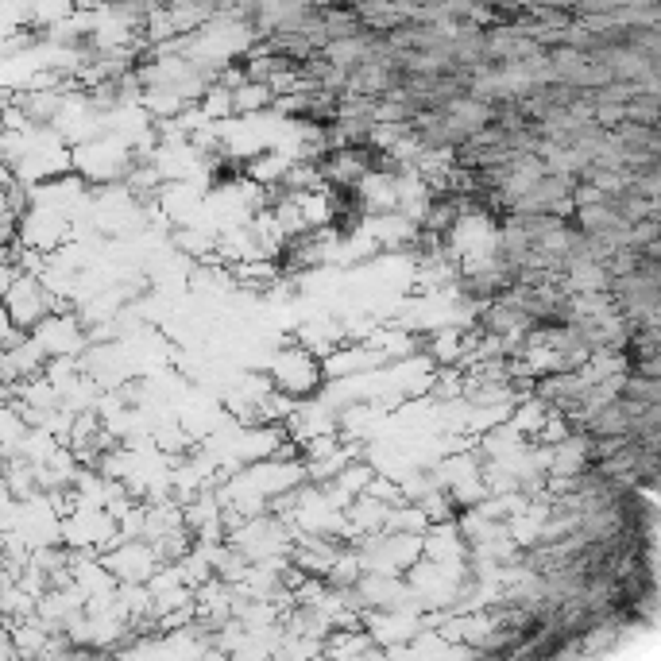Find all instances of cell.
<instances>
[{
  "label": "cell",
  "mask_w": 661,
  "mask_h": 661,
  "mask_svg": "<svg viewBox=\"0 0 661 661\" xmlns=\"http://www.w3.org/2000/svg\"><path fill=\"white\" fill-rule=\"evenodd\" d=\"M275 387L287 391V395H310L321 379V364L310 356V348H294V352H283L279 364H275Z\"/></svg>",
  "instance_id": "1"
}]
</instances>
